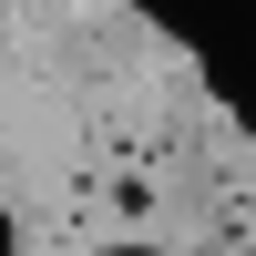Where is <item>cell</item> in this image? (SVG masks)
<instances>
[{
    "mask_svg": "<svg viewBox=\"0 0 256 256\" xmlns=\"http://www.w3.org/2000/svg\"><path fill=\"white\" fill-rule=\"evenodd\" d=\"M102 256H174V246H154V236H134V246H102Z\"/></svg>",
    "mask_w": 256,
    "mask_h": 256,
    "instance_id": "6da1fadb",
    "label": "cell"
}]
</instances>
